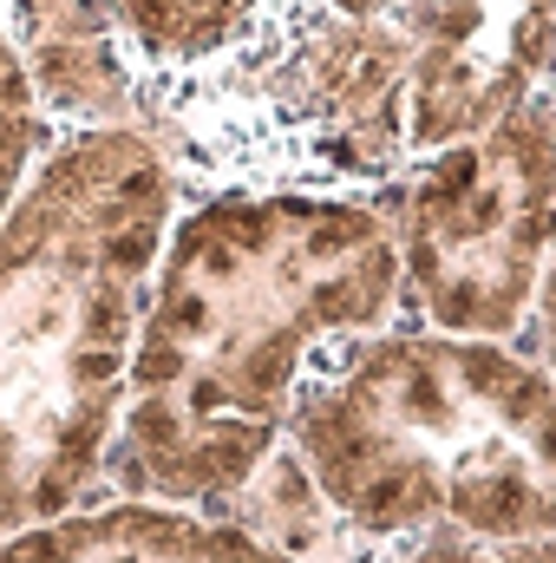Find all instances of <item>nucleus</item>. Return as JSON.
Returning a JSON list of instances; mask_svg holds the SVG:
<instances>
[{
  "label": "nucleus",
  "mask_w": 556,
  "mask_h": 563,
  "mask_svg": "<svg viewBox=\"0 0 556 563\" xmlns=\"http://www.w3.org/2000/svg\"><path fill=\"white\" fill-rule=\"evenodd\" d=\"M393 321L387 197L184 190L144 301L105 498L223 518L288 445L308 380Z\"/></svg>",
  "instance_id": "1"
},
{
  "label": "nucleus",
  "mask_w": 556,
  "mask_h": 563,
  "mask_svg": "<svg viewBox=\"0 0 556 563\" xmlns=\"http://www.w3.org/2000/svg\"><path fill=\"white\" fill-rule=\"evenodd\" d=\"M184 177L132 125L46 144L0 217V538L105 498Z\"/></svg>",
  "instance_id": "2"
},
{
  "label": "nucleus",
  "mask_w": 556,
  "mask_h": 563,
  "mask_svg": "<svg viewBox=\"0 0 556 563\" xmlns=\"http://www.w3.org/2000/svg\"><path fill=\"white\" fill-rule=\"evenodd\" d=\"M288 452L367 551L556 544V374L524 341L393 321L308 380Z\"/></svg>",
  "instance_id": "3"
},
{
  "label": "nucleus",
  "mask_w": 556,
  "mask_h": 563,
  "mask_svg": "<svg viewBox=\"0 0 556 563\" xmlns=\"http://www.w3.org/2000/svg\"><path fill=\"white\" fill-rule=\"evenodd\" d=\"M144 132L184 190H360L380 197L407 144V26L334 0H281L216 66L157 86Z\"/></svg>",
  "instance_id": "4"
},
{
  "label": "nucleus",
  "mask_w": 556,
  "mask_h": 563,
  "mask_svg": "<svg viewBox=\"0 0 556 563\" xmlns=\"http://www.w3.org/2000/svg\"><path fill=\"white\" fill-rule=\"evenodd\" d=\"M380 197L400 243V321L524 341L556 243V86L471 139L407 157Z\"/></svg>",
  "instance_id": "5"
},
{
  "label": "nucleus",
  "mask_w": 556,
  "mask_h": 563,
  "mask_svg": "<svg viewBox=\"0 0 556 563\" xmlns=\"http://www.w3.org/2000/svg\"><path fill=\"white\" fill-rule=\"evenodd\" d=\"M407 144H458L556 86V0H400Z\"/></svg>",
  "instance_id": "6"
},
{
  "label": "nucleus",
  "mask_w": 556,
  "mask_h": 563,
  "mask_svg": "<svg viewBox=\"0 0 556 563\" xmlns=\"http://www.w3.org/2000/svg\"><path fill=\"white\" fill-rule=\"evenodd\" d=\"M0 563H294L249 525L151 498H92L0 538Z\"/></svg>",
  "instance_id": "7"
},
{
  "label": "nucleus",
  "mask_w": 556,
  "mask_h": 563,
  "mask_svg": "<svg viewBox=\"0 0 556 563\" xmlns=\"http://www.w3.org/2000/svg\"><path fill=\"white\" fill-rule=\"evenodd\" d=\"M0 13L59 132L79 125L144 132V73L132 66L99 0H0Z\"/></svg>",
  "instance_id": "8"
},
{
  "label": "nucleus",
  "mask_w": 556,
  "mask_h": 563,
  "mask_svg": "<svg viewBox=\"0 0 556 563\" xmlns=\"http://www.w3.org/2000/svg\"><path fill=\"white\" fill-rule=\"evenodd\" d=\"M99 7L144 73V106H151L157 86H177L236 53L281 0H99Z\"/></svg>",
  "instance_id": "9"
},
{
  "label": "nucleus",
  "mask_w": 556,
  "mask_h": 563,
  "mask_svg": "<svg viewBox=\"0 0 556 563\" xmlns=\"http://www.w3.org/2000/svg\"><path fill=\"white\" fill-rule=\"evenodd\" d=\"M53 139H59V125H53V112H46L33 73H26V53H20V40L0 13V217H7V203L20 197V184L33 177V164L46 157Z\"/></svg>",
  "instance_id": "10"
},
{
  "label": "nucleus",
  "mask_w": 556,
  "mask_h": 563,
  "mask_svg": "<svg viewBox=\"0 0 556 563\" xmlns=\"http://www.w3.org/2000/svg\"><path fill=\"white\" fill-rule=\"evenodd\" d=\"M360 563H491V544H471V538H407V544H374Z\"/></svg>",
  "instance_id": "11"
},
{
  "label": "nucleus",
  "mask_w": 556,
  "mask_h": 563,
  "mask_svg": "<svg viewBox=\"0 0 556 563\" xmlns=\"http://www.w3.org/2000/svg\"><path fill=\"white\" fill-rule=\"evenodd\" d=\"M524 347L556 374V243H551V269H544V288H537V308H531V328H524Z\"/></svg>",
  "instance_id": "12"
},
{
  "label": "nucleus",
  "mask_w": 556,
  "mask_h": 563,
  "mask_svg": "<svg viewBox=\"0 0 556 563\" xmlns=\"http://www.w3.org/2000/svg\"><path fill=\"white\" fill-rule=\"evenodd\" d=\"M491 563H556V544H511V551H491Z\"/></svg>",
  "instance_id": "13"
},
{
  "label": "nucleus",
  "mask_w": 556,
  "mask_h": 563,
  "mask_svg": "<svg viewBox=\"0 0 556 563\" xmlns=\"http://www.w3.org/2000/svg\"><path fill=\"white\" fill-rule=\"evenodd\" d=\"M334 7H347V13H400V0H334Z\"/></svg>",
  "instance_id": "14"
}]
</instances>
